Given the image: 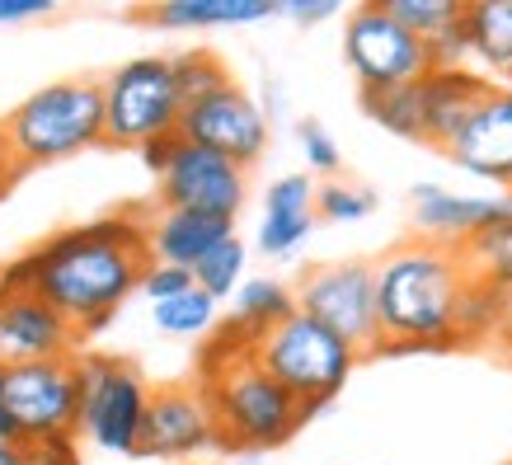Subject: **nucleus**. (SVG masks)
<instances>
[{
	"mask_svg": "<svg viewBox=\"0 0 512 465\" xmlns=\"http://www.w3.org/2000/svg\"><path fill=\"white\" fill-rule=\"evenodd\" d=\"M188 287H198L193 273H188V268H174V264H151L146 268V278H141V296H146L151 306H160V301L188 292Z\"/></svg>",
	"mask_w": 512,
	"mask_h": 465,
	"instance_id": "obj_32",
	"label": "nucleus"
},
{
	"mask_svg": "<svg viewBox=\"0 0 512 465\" xmlns=\"http://www.w3.org/2000/svg\"><path fill=\"white\" fill-rule=\"evenodd\" d=\"M296 310V287L278 278H245V287L231 296V325L245 329L249 339L268 334L273 325H282Z\"/></svg>",
	"mask_w": 512,
	"mask_h": 465,
	"instance_id": "obj_23",
	"label": "nucleus"
},
{
	"mask_svg": "<svg viewBox=\"0 0 512 465\" xmlns=\"http://www.w3.org/2000/svg\"><path fill=\"white\" fill-rule=\"evenodd\" d=\"M343 5L339 0H278V15H287V19H296V24H325V19H334Z\"/></svg>",
	"mask_w": 512,
	"mask_h": 465,
	"instance_id": "obj_34",
	"label": "nucleus"
},
{
	"mask_svg": "<svg viewBox=\"0 0 512 465\" xmlns=\"http://www.w3.org/2000/svg\"><path fill=\"white\" fill-rule=\"evenodd\" d=\"M456 254H461V264H466L470 278L494 282V287H503V292H508V287H512V217L494 221V226H484L480 235H470Z\"/></svg>",
	"mask_w": 512,
	"mask_h": 465,
	"instance_id": "obj_24",
	"label": "nucleus"
},
{
	"mask_svg": "<svg viewBox=\"0 0 512 465\" xmlns=\"http://www.w3.org/2000/svg\"><path fill=\"white\" fill-rule=\"evenodd\" d=\"M170 66H174V85H179L184 109H193V104H202V99L221 94L226 85H235L231 66L221 62L212 47H184V52H174L170 57Z\"/></svg>",
	"mask_w": 512,
	"mask_h": 465,
	"instance_id": "obj_26",
	"label": "nucleus"
},
{
	"mask_svg": "<svg viewBox=\"0 0 512 465\" xmlns=\"http://www.w3.org/2000/svg\"><path fill=\"white\" fill-rule=\"evenodd\" d=\"M362 113L376 127H386L404 141H423V94L419 85H400V90H362Z\"/></svg>",
	"mask_w": 512,
	"mask_h": 465,
	"instance_id": "obj_27",
	"label": "nucleus"
},
{
	"mask_svg": "<svg viewBox=\"0 0 512 465\" xmlns=\"http://www.w3.org/2000/svg\"><path fill=\"white\" fill-rule=\"evenodd\" d=\"M5 414L15 423L19 447L43 437L80 433V367L76 357L57 362H5L0 372Z\"/></svg>",
	"mask_w": 512,
	"mask_h": 465,
	"instance_id": "obj_9",
	"label": "nucleus"
},
{
	"mask_svg": "<svg viewBox=\"0 0 512 465\" xmlns=\"http://www.w3.org/2000/svg\"><path fill=\"white\" fill-rule=\"evenodd\" d=\"M376 212V193L367 184H343V179H325L315 188V217L329 226H348Z\"/></svg>",
	"mask_w": 512,
	"mask_h": 465,
	"instance_id": "obj_29",
	"label": "nucleus"
},
{
	"mask_svg": "<svg viewBox=\"0 0 512 465\" xmlns=\"http://www.w3.org/2000/svg\"><path fill=\"white\" fill-rule=\"evenodd\" d=\"M296 141H301V155H306V170L311 174H339L343 155H339V141L329 137V127L320 118H301L296 123Z\"/></svg>",
	"mask_w": 512,
	"mask_h": 465,
	"instance_id": "obj_31",
	"label": "nucleus"
},
{
	"mask_svg": "<svg viewBox=\"0 0 512 465\" xmlns=\"http://www.w3.org/2000/svg\"><path fill=\"white\" fill-rule=\"evenodd\" d=\"M151 259V235L141 207L113 212V217L66 226L47 235L43 245L19 254L0 268V296L33 292L52 310H62L80 334H99L123 310L132 292H141V278Z\"/></svg>",
	"mask_w": 512,
	"mask_h": 465,
	"instance_id": "obj_1",
	"label": "nucleus"
},
{
	"mask_svg": "<svg viewBox=\"0 0 512 465\" xmlns=\"http://www.w3.org/2000/svg\"><path fill=\"white\" fill-rule=\"evenodd\" d=\"M146 235H151V259H156V264H174V268H188V273H193L212 249L231 240L235 221L160 207L156 217H146Z\"/></svg>",
	"mask_w": 512,
	"mask_h": 465,
	"instance_id": "obj_19",
	"label": "nucleus"
},
{
	"mask_svg": "<svg viewBox=\"0 0 512 465\" xmlns=\"http://www.w3.org/2000/svg\"><path fill=\"white\" fill-rule=\"evenodd\" d=\"M494 90V80L480 76L475 66H456V71H428L419 80L423 94V141L447 151L451 141L466 132L475 109L484 104V94Z\"/></svg>",
	"mask_w": 512,
	"mask_h": 465,
	"instance_id": "obj_17",
	"label": "nucleus"
},
{
	"mask_svg": "<svg viewBox=\"0 0 512 465\" xmlns=\"http://www.w3.org/2000/svg\"><path fill=\"white\" fill-rule=\"evenodd\" d=\"M508 85H512V76H508Z\"/></svg>",
	"mask_w": 512,
	"mask_h": 465,
	"instance_id": "obj_42",
	"label": "nucleus"
},
{
	"mask_svg": "<svg viewBox=\"0 0 512 465\" xmlns=\"http://www.w3.org/2000/svg\"><path fill=\"white\" fill-rule=\"evenodd\" d=\"M207 447H221V433H217V414H212V404H207L198 381H174V386L151 390L141 456L184 461V456Z\"/></svg>",
	"mask_w": 512,
	"mask_h": 465,
	"instance_id": "obj_13",
	"label": "nucleus"
},
{
	"mask_svg": "<svg viewBox=\"0 0 512 465\" xmlns=\"http://www.w3.org/2000/svg\"><path fill=\"white\" fill-rule=\"evenodd\" d=\"M503 353L512 357V287H508V325H503Z\"/></svg>",
	"mask_w": 512,
	"mask_h": 465,
	"instance_id": "obj_40",
	"label": "nucleus"
},
{
	"mask_svg": "<svg viewBox=\"0 0 512 465\" xmlns=\"http://www.w3.org/2000/svg\"><path fill=\"white\" fill-rule=\"evenodd\" d=\"M386 10L400 19L409 33H419L423 43H433L442 29H451L466 15V0H386Z\"/></svg>",
	"mask_w": 512,
	"mask_h": 465,
	"instance_id": "obj_30",
	"label": "nucleus"
},
{
	"mask_svg": "<svg viewBox=\"0 0 512 465\" xmlns=\"http://www.w3.org/2000/svg\"><path fill=\"white\" fill-rule=\"evenodd\" d=\"M24 461L29 465H85L76 451V433L43 437V442H24Z\"/></svg>",
	"mask_w": 512,
	"mask_h": 465,
	"instance_id": "obj_33",
	"label": "nucleus"
},
{
	"mask_svg": "<svg viewBox=\"0 0 512 465\" xmlns=\"http://www.w3.org/2000/svg\"><path fill=\"white\" fill-rule=\"evenodd\" d=\"M503 325H508V292L494 282L470 278L456 306V343L461 348H480V343H503Z\"/></svg>",
	"mask_w": 512,
	"mask_h": 465,
	"instance_id": "obj_22",
	"label": "nucleus"
},
{
	"mask_svg": "<svg viewBox=\"0 0 512 465\" xmlns=\"http://www.w3.org/2000/svg\"><path fill=\"white\" fill-rule=\"evenodd\" d=\"M470 62L512 76V0H466Z\"/></svg>",
	"mask_w": 512,
	"mask_h": 465,
	"instance_id": "obj_21",
	"label": "nucleus"
},
{
	"mask_svg": "<svg viewBox=\"0 0 512 465\" xmlns=\"http://www.w3.org/2000/svg\"><path fill=\"white\" fill-rule=\"evenodd\" d=\"M245 264H249L245 240H240V235H231L226 245H217L198 268H193V282H198L207 296L226 301V296H235L240 287H245Z\"/></svg>",
	"mask_w": 512,
	"mask_h": 465,
	"instance_id": "obj_28",
	"label": "nucleus"
},
{
	"mask_svg": "<svg viewBox=\"0 0 512 465\" xmlns=\"http://www.w3.org/2000/svg\"><path fill=\"white\" fill-rule=\"evenodd\" d=\"M10 184H15V170H10V160L0 151V193H10Z\"/></svg>",
	"mask_w": 512,
	"mask_h": 465,
	"instance_id": "obj_39",
	"label": "nucleus"
},
{
	"mask_svg": "<svg viewBox=\"0 0 512 465\" xmlns=\"http://www.w3.org/2000/svg\"><path fill=\"white\" fill-rule=\"evenodd\" d=\"M254 357L264 362V372L273 376L311 419L348 386L353 367L362 362V353H357L353 343H343L334 329L311 320L306 310H292L282 325L259 334V339H254Z\"/></svg>",
	"mask_w": 512,
	"mask_h": 465,
	"instance_id": "obj_5",
	"label": "nucleus"
},
{
	"mask_svg": "<svg viewBox=\"0 0 512 465\" xmlns=\"http://www.w3.org/2000/svg\"><path fill=\"white\" fill-rule=\"evenodd\" d=\"M104 113H109V141L104 146H151L179 132L184 99L174 85L170 57H132L104 76Z\"/></svg>",
	"mask_w": 512,
	"mask_h": 465,
	"instance_id": "obj_7",
	"label": "nucleus"
},
{
	"mask_svg": "<svg viewBox=\"0 0 512 465\" xmlns=\"http://www.w3.org/2000/svg\"><path fill=\"white\" fill-rule=\"evenodd\" d=\"M414 202V226L423 240H437L447 249H461L470 235H480L484 226L512 217V193H451L442 184H419L409 193Z\"/></svg>",
	"mask_w": 512,
	"mask_h": 465,
	"instance_id": "obj_15",
	"label": "nucleus"
},
{
	"mask_svg": "<svg viewBox=\"0 0 512 465\" xmlns=\"http://www.w3.org/2000/svg\"><path fill=\"white\" fill-rule=\"evenodd\" d=\"M174 146H179V132L174 137H160V141H151V146H141V160H146V170L156 174H165V165H170V155H174Z\"/></svg>",
	"mask_w": 512,
	"mask_h": 465,
	"instance_id": "obj_36",
	"label": "nucleus"
},
{
	"mask_svg": "<svg viewBox=\"0 0 512 465\" xmlns=\"http://www.w3.org/2000/svg\"><path fill=\"white\" fill-rule=\"evenodd\" d=\"M461 254L437 240L409 235L376 259V320L381 343L372 357L400 353H451L456 343V306L466 292Z\"/></svg>",
	"mask_w": 512,
	"mask_h": 465,
	"instance_id": "obj_2",
	"label": "nucleus"
},
{
	"mask_svg": "<svg viewBox=\"0 0 512 465\" xmlns=\"http://www.w3.org/2000/svg\"><path fill=\"white\" fill-rule=\"evenodd\" d=\"M0 372H5V343H0Z\"/></svg>",
	"mask_w": 512,
	"mask_h": 465,
	"instance_id": "obj_41",
	"label": "nucleus"
},
{
	"mask_svg": "<svg viewBox=\"0 0 512 465\" xmlns=\"http://www.w3.org/2000/svg\"><path fill=\"white\" fill-rule=\"evenodd\" d=\"M0 465H29L24 461V447L19 442H0Z\"/></svg>",
	"mask_w": 512,
	"mask_h": 465,
	"instance_id": "obj_37",
	"label": "nucleus"
},
{
	"mask_svg": "<svg viewBox=\"0 0 512 465\" xmlns=\"http://www.w3.org/2000/svg\"><path fill=\"white\" fill-rule=\"evenodd\" d=\"M0 343L5 362H57V357H80V329L52 310L33 292L0 296Z\"/></svg>",
	"mask_w": 512,
	"mask_h": 465,
	"instance_id": "obj_14",
	"label": "nucleus"
},
{
	"mask_svg": "<svg viewBox=\"0 0 512 465\" xmlns=\"http://www.w3.org/2000/svg\"><path fill=\"white\" fill-rule=\"evenodd\" d=\"M80 433L99 451L113 456H141L151 386L127 357L113 353H80Z\"/></svg>",
	"mask_w": 512,
	"mask_h": 465,
	"instance_id": "obj_6",
	"label": "nucleus"
},
{
	"mask_svg": "<svg viewBox=\"0 0 512 465\" xmlns=\"http://www.w3.org/2000/svg\"><path fill=\"white\" fill-rule=\"evenodd\" d=\"M179 137L193 141V146H207V151L226 155V160H235V165L249 170V165L264 160L273 127H268V113L254 94L240 90V85H226L221 94L184 109Z\"/></svg>",
	"mask_w": 512,
	"mask_h": 465,
	"instance_id": "obj_12",
	"label": "nucleus"
},
{
	"mask_svg": "<svg viewBox=\"0 0 512 465\" xmlns=\"http://www.w3.org/2000/svg\"><path fill=\"white\" fill-rule=\"evenodd\" d=\"M0 442H19L15 423H10V414H5V395H0Z\"/></svg>",
	"mask_w": 512,
	"mask_h": 465,
	"instance_id": "obj_38",
	"label": "nucleus"
},
{
	"mask_svg": "<svg viewBox=\"0 0 512 465\" xmlns=\"http://www.w3.org/2000/svg\"><path fill=\"white\" fill-rule=\"evenodd\" d=\"M447 155L466 174L512 188V85H494L484 94V104L475 109L466 132L447 146Z\"/></svg>",
	"mask_w": 512,
	"mask_h": 465,
	"instance_id": "obj_16",
	"label": "nucleus"
},
{
	"mask_svg": "<svg viewBox=\"0 0 512 465\" xmlns=\"http://www.w3.org/2000/svg\"><path fill=\"white\" fill-rule=\"evenodd\" d=\"M198 386L217 414V433L226 451H273L301 433L311 419L287 390L264 372L245 329L221 325L217 339L198 348Z\"/></svg>",
	"mask_w": 512,
	"mask_h": 465,
	"instance_id": "obj_3",
	"label": "nucleus"
},
{
	"mask_svg": "<svg viewBox=\"0 0 512 465\" xmlns=\"http://www.w3.org/2000/svg\"><path fill=\"white\" fill-rule=\"evenodd\" d=\"M296 310L334 329L343 343H353L362 357L376 353L381 320H376V264L343 259V264H315L296 282Z\"/></svg>",
	"mask_w": 512,
	"mask_h": 465,
	"instance_id": "obj_10",
	"label": "nucleus"
},
{
	"mask_svg": "<svg viewBox=\"0 0 512 465\" xmlns=\"http://www.w3.org/2000/svg\"><path fill=\"white\" fill-rule=\"evenodd\" d=\"M278 15V0H160L137 5V24L156 29H235V24H259Z\"/></svg>",
	"mask_w": 512,
	"mask_h": 465,
	"instance_id": "obj_20",
	"label": "nucleus"
},
{
	"mask_svg": "<svg viewBox=\"0 0 512 465\" xmlns=\"http://www.w3.org/2000/svg\"><path fill=\"white\" fill-rule=\"evenodd\" d=\"M217 315H221V301L207 296L202 287H188V292L151 306L156 329L170 334V339H202V334H212V329H217Z\"/></svg>",
	"mask_w": 512,
	"mask_h": 465,
	"instance_id": "obj_25",
	"label": "nucleus"
},
{
	"mask_svg": "<svg viewBox=\"0 0 512 465\" xmlns=\"http://www.w3.org/2000/svg\"><path fill=\"white\" fill-rule=\"evenodd\" d=\"M245 188H249V170L235 165L226 155L193 146L179 137L170 165L156 179V198L160 207H179V212H202V217H226L235 221L245 207Z\"/></svg>",
	"mask_w": 512,
	"mask_h": 465,
	"instance_id": "obj_11",
	"label": "nucleus"
},
{
	"mask_svg": "<svg viewBox=\"0 0 512 465\" xmlns=\"http://www.w3.org/2000/svg\"><path fill=\"white\" fill-rule=\"evenodd\" d=\"M315 179L311 174H282L268 184L264 198V226H259V249L268 259H287L311 240L315 231Z\"/></svg>",
	"mask_w": 512,
	"mask_h": 465,
	"instance_id": "obj_18",
	"label": "nucleus"
},
{
	"mask_svg": "<svg viewBox=\"0 0 512 465\" xmlns=\"http://www.w3.org/2000/svg\"><path fill=\"white\" fill-rule=\"evenodd\" d=\"M104 141H109L104 80H52L0 118V151L10 160L15 179L38 165H57L90 146H104Z\"/></svg>",
	"mask_w": 512,
	"mask_h": 465,
	"instance_id": "obj_4",
	"label": "nucleus"
},
{
	"mask_svg": "<svg viewBox=\"0 0 512 465\" xmlns=\"http://www.w3.org/2000/svg\"><path fill=\"white\" fill-rule=\"evenodd\" d=\"M57 15V0H0V24H29Z\"/></svg>",
	"mask_w": 512,
	"mask_h": 465,
	"instance_id": "obj_35",
	"label": "nucleus"
},
{
	"mask_svg": "<svg viewBox=\"0 0 512 465\" xmlns=\"http://www.w3.org/2000/svg\"><path fill=\"white\" fill-rule=\"evenodd\" d=\"M343 62L357 76V90H400L433 71L428 43L390 15L386 0H362L343 15Z\"/></svg>",
	"mask_w": 512,
	"mask_h": 465,
	"instance_id": "obj_8",
	"label": "nucleus"
}]
</instances>
